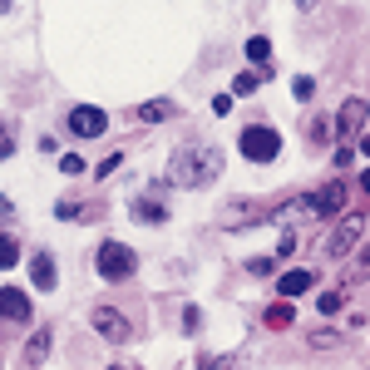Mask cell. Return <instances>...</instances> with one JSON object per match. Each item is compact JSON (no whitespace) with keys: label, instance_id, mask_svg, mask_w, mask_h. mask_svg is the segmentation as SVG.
<instances>
[{"label":"cell","instance_id":"27","mask_svg":"<svg viewBox=\"0 0 370 370\" xmlns=\"http://www.w3.org/2000/svg\"><path fill=\"white\" fill-rule=\"evenodd\" d=\"M291 94H296V99H301V104H306V99H311V94H316V79H296V84H291Z\"/></svg>","mask_w":370,"mask_h":370},{"label":"cell","instance_id":"8","mask_svg":"<svg viewBox=\"0 0 370 370\" xmlns=\"http://www.w3.org/2000/svg\"><path fill=\"white\" fill-rule=\"evenodd\" d=\"M277 207H252V202H232V207H223V223L227 227H242V223H257V218H272Z\"/></svg>","mask_w":370,"mask_h":370},{"label":"cell","instance_id":"32","mask_svg":"<svg viewBox=\"0 0 370 370\" xmlns=\"http://www.w3.org/2000/svg\"><path fill=\"white\" fill-rule=\"evenodd\" d=\"M360 148H365V153H370V138H360Z\"/></svg>","mask_w":370,"mask_h":370},{"label":"cell","instance_id":"29","mask_svg":"<svg viewBox=\"0 0 370 370\" xmlns=\"http://www.w3.org/2000/svg\"><path fill=\"white\" fill-rule=\"evenodd\" d=\"M6 218H10V202H6V198H0V223H6Z\"/></svg>","mask_w":370,"mask_h":370},{"label":"cell","instance_id":"5","mask_svg":"<svg viewBox=\"0 0 370 370\" xmlns=\"http://www.w3.org/2000/svg\"><path fill=\"white\" fill-rule=\"evenodd\" d=\"M89 321H94V331H99L104 341H114V346H124V341L134 336L129 316H124L119 306H94V316H89Z\"/></svg>","mask_w":370,"mask_h":370},{"label":"cell","instance_id":"23","mask_svg":"<svg viewBox=\"0 0 370 370\" xmlns=\"http://www.w3.org/2000/svg\"><path fill=\"white\" fill-rule=\"evenodd\" d=\"M15 153V134H10V124H0V163Z\"/></svg>","mask_w":370,"mask_h":370},{"label":"cell","instance_id":"1","mask_svg":"<svg viewBox=\"0 0 370 370\" xmlns=\"http://www.w3.org/2000/svg\"><path fill=\"white\" fill-rule=\"evenodd\" d=\"M218 173H223V148L218 143H183V148H173L168 183H178V188H207V183H218Z\"/></svg>","mask_w":370,"mask_h":370},{"label":"cell","instance_id":"25","mask_svg":"<svg viewBox=\"0 0 370 370\" xmlns=\"http://www.w3.org/2000/svg\"><path fill=\"white\" fill-rule=\"evenodd\" d=\"M60 173H70V178H79V173H84V158H74V153H65V158H60Z\"/></svg>","mask_w":370,"mask_h":370},{"label":"cell","instance_id":"17","mask_svg":"<svg viewBox=\"0 0 370 370\" xmlns=\"http://www.w3.org/2000/svg\"><path fill=\"white\" fill-rule=\"evenodd\" d=\"M247 60H252V65H272V45L262 40V35H252V40H247Z\"/></svg>","mask_w":370,"mask_h":370},{"label":"cell","instance_id":"20","mask_svg":"<svg viewBox=\"0 0 370 370\" xmlns=\"http://www.w3.org/2000/svg\"><path fill=\"white\" fill-rule=\"evenodd\" d=\"M331 138V124L326 119H306V143H326Z\"/></svg>","mask_w":370,"mask_h":370},{"label":"cell","instance_id":"9","mask_svg":"<svg viewBox=\"0 0 370 370\" xmlns=\"http://www.w3.org/2000/svg\"><path fill=\"white\" fill-rule=\"evenodd\" d=\"M30 277H35L40 291H55V282H60V277H55V257H49V252H35V257H30Z\"/></svg>","mask_w":370,"mask_h":370},{"label":"cell","instance_id":"24","mask_svg":"<svg viewBox=\"0 0 370 370\" xmlns=\"http://www.w3.org/2000/svg\"><path fill=\"white\" fill-rule=\"evenodd\" d=\"M316 306H321V316H336V311H341V291H321V301H316Z\"/></svg>","mask_w":370,"mask_h":370},{"label":"cell","instance_id":"30","mask_svg":"<svg viewBox=\"0 0 370 370\" xmlns=\"http://www.w3.org/2000/svg\"><path fill=\"white\" fill-rule=\"evenodd\" d=\"M360 188H365V193H370V173H360Z\"/></svg>","mask_w":370,"mask_h":370},{"label":"cell","instance_id":"16","mask_svg":"<svg viewBox=\"0 0 370 370\" xmlns=\"http://www.w3.org/2000/svg\"><path fill=\"white\" fill-rule=\"evenodd\" d=\"M291 316H296V311H291L287 301H277V306H267V316H262V321H267L272 331H287V326H291Z\"/></svg>","mask_w":370,"mask_h":370},{"label":"cell","instance_id":"10","mask_svg":"<svg viewBox=\"0 0 370 370\" xmlns=\"http://www.w3.org/2000/svg\"><path fill=\"white\" fill-rule=\"evenodd\" d=\"M341 202H346V183H326L321 193H316V218H326V213H341Z\"/></svg>","mask_w":370,"mask_h":370},{"label":"cell","instance_id":"31","mask_svg":"<svg viewBox=\"0 0 370 370\" xmlns=\"http://www.w3.org/2000/svg\"><path fill=\"white\" fill-rule=\"evenodd\" d=\"M6 10H10V0H0V15H6Z\"/></svg>","mask_w":370,"mask_h":370},{"label":"cell","instance_id":"18","mask_svg":"<svg viewBox=\"0 0 370 370\" xmlns=\"http://www.w3.org/2000/svg\"><path fill=\"white\" fill-rule=\"evenodd\" d=\"M15 262H20V242L15 237H0V272L15 267Z\"/></svg>","mask_w":370,"mask_h":370},{"label":"cell","instance_id":"19","mask_svg":"<svg viewBox=\"0 0 370 370\" xmlns=\"http://www.w3.org/2000/svg\"><path fill=\"white\" fill-rule=\"evenodd\" d=\"M55 218H60V223H70V218H99V207H74V202H60V207H55Z\"/></svg>","mask_w":370,"mask_h":370},{"label":"cell","instance_id":"15","mask_svg":"<svg viewBox=\"0 0 370 370\" xmlns=\"http://www.w3.org/2000/svg\"><path fill=\"white\" fill-rule=\"evenodd\" d=\"M45 351H49V326H40V331L25 341V360H30V365H40V360H45Z\"/></svg>","mask_w":370,"mask_h":370},{"label":"cell","instance_id":"6","mask_svg":"<svg viewBox=\"0 0 370 370\" xmlns=\"http://www.w3.org/2000/svg\"><path fill=\"white\" fill-rule=\"evenodd\" d=\"M70 129L79 138H99V134H109V114H104L99 104H74L70 109Z\"/></svg>","mask_w":370,"mask_h":370},{"label":"cell","instance_id":"21","mask_svg":"<svg viewBox=\"0 0 370 370\" xmlns=\"http://www.w3.org/2000/svg\"><path fill=\"white\" fill-rule=\"evenodd\" d=\"M257 79H262L257 70H242V74H232V94H252V89H257Z\"/></svg>","mask_w":370,"mask_h":370},{"label":"cell","instance_id":"2","mask_svg":"<svg viewBox=\"0 0 370 370\" xmlns=\"http://www.w3.org/2000/svg\"><path fill=\"white\" fill-rule=\"evenodd\" d=\"M94 267H99V277L104 282H129L134 272H138V257H134V247H124V242H99V252H94Z\"/></svg>","mask_w":370,"mask_h":370},{"label":"cell","instance_id":"7","mask_svg":"<svg viewBox=\"0 0 370 370\" xmlns=\"http://www.w3.org/2000/svg\"><path fill=\"white\" fill-rule=\"evenodd\" d=\"M30 321V296L20 287H0V326H25Z\"/></svg>","mask_w":370,"mask_h":370},{"label":"cell","instance_id":"3","mask_svg":"<svg viewBox=\"0 0 370 370\" xmlns=\"http://www.w3.org/2000/svg\"><path fill=\"white\" fill-rule=\"evenodd\" d=\"M237 148H242V158H252V163H272V158H282V134L272 124H247Z\"/></svg>","mask_w":370,"mask_h":370},{"label":"cell","instance_id":"13","mask_svg":"<svg viewBox=\"0 0 370 370\" xmlns=\"http://www.w3.org/2000/svg\"><path fill=\"white\" fill-rule=\"evenodd\" d=\"M173 114H178V109H173L168 99H153V104H138L134 119H138V124H163V119H173Z\"/></svg>","mask_w":370,"mask_h":370},{"label":"cell","instance_id":"28","mask_svg":"<svg viewBox=\"0 0 370 370\" xmlns=\"http://www.w3.org/2000/svg\"><path fill=\"white\" fill-rule=\"evenodd\" d=\"M119 163H124V158H119V153H114V158H104V163H99V168H94V173H99V178H109V173H119Z\"/></svg>","mask_w":370,"mask_h":370},{"label":"cell","instance_id":"14","mask_svg":"<svg viewBox=\"0 0 370 370\" xmlns=\"http://www.w3.org/2000/svg\"><path fill=\"white\" fill-rule=\"evenodd\" d=\"M129 213H134V223H163V218H168V207H163V202H148V198H134V202H129Z\"/></svg>","mask_w":370,"mask_h":370},{"label":"cell","instance_id":"11","mask_svg":"<svg viewBox=\"0 0 370 370\" xmlns=\"http://www.w3.org/2000/svg\"><path fill=\"white\" fill-rule=\"evenodd\" d=\"M311 287H316V272H306V267H296V272H287V277L277 282L282 296H301V291H311Z\"/></svg>","mask_w":370,"mask_h":370},{"label":"cell","instance_id":"12","mask_svg":"<svg viewBox=\"0 0 370 370\" xmlns=\"http://www.w3.org/2000/svg\"><path fill=\"white\" fill-rule=\"evenodd\" d=\"M360 124H365V104H360V99H346L341 114H336V129H341V134H355Z\"/></svg>","mask_w":370,"mask_h":370},{"label":"cell","instance_id":"22","mask_svg":"<svg viewBox=\"0 0 370 370\" xmlns=\"http://www.w3.org/2000/svg\"><path fill=\"white\" fill-rule=\"evenodd\" d=\"M351 272H355V282H360V277H370V242H365V247L355 252V262H351Z\"/></svg>","mask_w":370,"mask_h":370},{"label":"cell","instance_id":"4","mask_svg":"<svg viewBox=\"0 0 370 370\" xmlns=\"http://www.w3.org/2000/svg\"><path fill=\"white\" fill-rule=\"evenodd\" d=\"M360 232H365V218H360V213L341 218V223L331 227V237H326V257H351V252L360 247Z\"/></svg>","mask_w":370,"mask_h":370},{"label":"cell","instance_id":"26","mask_svg":"<svg viewBox=\"0 0 370 370\" xmlns=\"http://www.w3.org/2000/svg\"><path fill=\"white\" fill-rule=\"evenodd\" d=\"M336 341H341L336 331H311V346H316V351H326V346H336Z\"/></svg>","mask_w":370,"mask_h":370}]
</instances>
